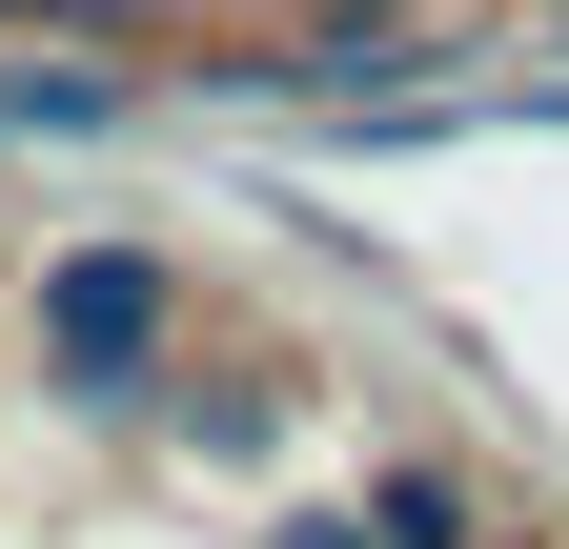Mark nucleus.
Listing matches in <instances>:
<instances>
[{"instance_id": "f257e3e1", "label": "nucleus", "mask_w": 569, "mask_h": 549, "mask_svg": "<svg viewBox=\"0 0 569 549\" xmlns=\"http://www.w3.org/2000/svg\"><path fill=\"white\" fill-rule=\"evenodd\" d=\"M61 347H82V367H142V347H163V286H142V264H82V286H61Z\"/></svg>"}]
</instances>
